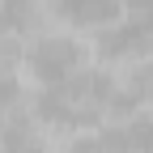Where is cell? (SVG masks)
Returning a JSON list of instances; mask_svg holds the SVG:
<instances>
[{"label": "cell", "mask_w": 153, "mask_h": 153, "mask_svg": "<svg viewBox=\"0 0 153 153\" xmlns=\"http://www.w3.org/2000/svg\"><path fill=\"white\" fill-rule=\"evenodd\" d=\"M81 60H85V51L68 34H43L26 51V68H30V76L43 89H55V85H64L68 76H76L81 72Z\"/></svg>", "instance_id": "cell-1"}, {"label": "cell", "mask_w": 153, "mask_h": 153, "mask_svg": "<svg viewBox=\"0 0 153 153\" xmlns=\"http://www.w3.org/2000/svg\"><path fill=\"white\" fill-rule=\"evenodd\" d=\"M149 47H153V26L136 22V17L115 22L98 34V55L102 60H132V55H145Z\"/></svg>", "instance_id": "cell-2"}, {"label": "cell", "mask_w": 153, "mask_h": 153, "mask_svg": "<svg viewBox=\"0 0 153 153\" xmlns=\"http://www.w3.org/2000/svg\"><path fill=\"white\" fill-rule=\"evenodd\" d=\"M51 4V13L60 17V22H68V26H106V22H115L119 17V9H123V0H47Z\"/></svg>", "instance_id": "cell-3"}, {"label": "cell", "mask_w": 153, "mask_h": 153, "mask_svg": "<svg viewBox=\"0 0 153 153\" xmlns=\"http://www.w3.org/2000/svg\"><path fill=\"white\" fill-rule=\"evenodd\" d=\"M0 145H4V153H47L34 119H9L0 128Z\"/></svg>", "instance_id": "cell-4"}, {"label": "cell", "mask_w": 153, "mask_h": 153, "mask_svg": "<svg viewBox=\"0 0 153 153\" xmlns=\"http://www.w3.org/2000/svg\"><path fill=\"white\" fill-rule=\"evenodd\" d=\"M34 13H38V0H0V34H17V30H30L34 26Z\"/></svg>", "instance_id": "cell-5"}, {"label": "cell", "mask_w": 153, "mask_h": 153, "mask_svg": "<svg viewBox=\"0 0 153 153\" xmlns=\"http://www.w3.org/2000/svg\"><path fill=\"white\" fill-rule=\"evenodd\" d=\"M17 102H22V85H17L13 76L0 72V111H13Z\"/></svg>", "instance_id": "cell-6"}, {"label": "cell", "mask_w": 153, "mask_h": 153, "mask_svg": "<svg viewBox=\"0 0 153 153\" xmlns=\"http://www.w3.org/2000/svg\"><path fill=\"white\" fill-rule=\"evenodd\" d=\"M123 9L136 17V22H149L153 26V0H123Z\"/></svg>", "instance_id": "cell-7"}, {"label": "cell", "mask_w": 153, "mask_h": 153, "mask_svg": "<svg viewBox=\"0 0 153 153\" xmlns=\"http://www.w3.org/2000/svg\"><path fill=\"white\" fill-rule=\"evenodd\" d=\"M68 153H98V140H94V136H81V140H72Z\"/></svg>", "instance_id": "cell-8"}, {"label": "cell", "mask_w": 153, "mask_h": 153, "mask_svg": "<svg viewBox=\"0 0 153 153\" xmlns=\"http://www.w3.org/2000/svg\"><path fill=\"white\" fill-rule=\"evenodd\" d=\"M0 128H4V123H0Z\"/></svg>", "instance_id": "cell-9"}]
</instances>
